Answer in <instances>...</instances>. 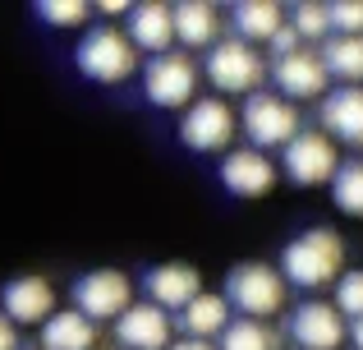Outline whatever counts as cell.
<instances>
[{"mask_svg":"<svg viewBox=\"0 0 363 350\" xmlns=\"http://www.w3.org/2000/svg\"><path fill=\"white\" fill-rule=\"evenodd\" d=\"M336 309H340V318L363 323V272H345L336 281Z\"/></svg>","mask_w":363,"mask_h":350,"instance_id":"obj_28","label":"cell"},{"mask_svg":"<svg viewBox=\"0 0 363 350\" xmlns=\"http://www.w3.org/2000/svg\"><path fill=\"white\" fill-rule=\"evenodd\" d=\"M33 14L51 28H79L83 18L92 14V5H83V0H37Z\"/></svg>","mask_w":363,"mask_h":350,"instance_id":"obj_26","label":"cell"},{"mask_svg":"<svg viewBox=\"0 0 363 350\" xmlns=\"http://www.w3.org/2000/svg\"><path fill=\"white\" fill-rule=\"evenodd\" d=\"M262 51L244 37H225L207 51V79H212L216 92L225 97H253L257 83H262Z\"/></svg>","mask_w":363,"mask_h":350,"instance_id":"obj_3","label":"cell"},{"mask_svg":"<svg viewBox=\"0 0 363 350\" xmlns=\"http://www.w3.org/2000/svg\"><path fill=\"white\" fill-rule=\"evenodd\" d=\"M116 341L124 350H170V314L166 309H157L147 300V305H133L129 314L116 323Z\"/></svg>","mask_w":363,"mask_h":350,"instance_id":"obj_15","label":"cell"},{"mask_svg":"<svg viewBox=\"0 0 363 350\" xmlns=\"http://www.w3.org/2000/svg\"><path fill=\"white\" fill-rule=\"evenodd\" d=\"M350 341H354V350H363V323H354V332H350Z\"/></svg>","mask_w":363,"mask_h":350,"instance_id":"obj_33","label":"cell"},{"mask_svg":"<svg viewBox=\"0 0 363 350\" xmlns=\"http://www.w3.org/2000/svg\"><path fill=\"white\" fill-rule=\"evenodd\" d=\"M147 300L157 309H175V314H184L189 305H194L198 295H203V277H198V268H189V263H161V268L147 272Z\"/></svg>","mask_w":363,"mask_h":350,"instance_id":"obj_14","label":"cell"},{"mask_svg":"<svg viewBox=\"0 0 363 350\" xmlns=\"http://www.w3.org/2000/svg\"><path fill=\"white\" fill-rule=\"evenodd\" d=\"M216 175H221V185L230 189L235 198H262V194H272V185H276V166L267 162V153H257V148H235V153H225L221 166H216Z\"/></svg>","mask_w":363,"mask_h":350,"instance_id":"obj_10","label":"cell"},{"mask_svg":"<svg viewBox=\"0 0 363 350\" xmlns=\"http://www.w3.org/2000/svg\"><path fill=\"white\" fill-rule=\"evenodd\" d=\"M345 263V240H340L331 226H313V231H299L281 253V277L290 286H303V290H318L327 281H340Z\"/></svg>","mask_w":363,"mask_h":350,"instance_id":"obj_1","label":"cell"},{"mask_svg":"<svg viewBox=\"0 0 363 350\" xmlns=\"http://www.w3.org/2000/svg\"><path fill=\"white\" fill-rule=\"evenodd\" d=\"M0 350H18V337H14V323L0 314Z\"/></svg>","mask_w":363,"mask_h":350,"instance_id":"obj_31","label":"cell"},{"mask_svg":"<svg viewBox=\"0 0 363 350\" xmlns=\"http://www.w3.org/2000/svg\"><path fill=\"white\" fill-rule=\"evenodd\" d=\"M322 129L363 148V88H336L322 97Z\"/></svg>","mask_w":363,"mask_h":350,"instance_id":"obj_17","label":"cell"},{"mask_svg":"<svg viewBox=\"0 0 363 350\" xmlns=\"http://www.w3.org/2000/svg\"><path fill=\"white\" fill-rule=\"evenodd\" d=\"M194 88H198V70L189 55L166 51V55H152L147 70H143V92H147L152 106L161 111H175V106H194Z\"/></svg>","mask_w":363,"mask_h":350,"instance_id":"obj_7","label":"cell"},{"mask_svg":"<svg viewBox=\"0 0 363 350\" xmlns=\"http://www.w3.org/2000/svg\"><path fill=\"white\" fill-rule=\"evenodd\" d=\"M74 309H79L83 318H120L133 309V286H129V277L116 268H97V272H88V277H79L74 281Z\"/></svg>","mask_w":363,"mask_h":350,"instance_id":"obj_8","label":"cell"},{"mask_svg":"<svg viewBox=\"0 0 363 350\" xmlns=\"http://www.w3.org/2000/svg\"><path fill=\"white\" fill-rule=\"evenodd\" d=\"M299 42H303V37H299V33H294V28H290V23H285V28H281V33H276V37H272V55H276V60H285V55H294V51H303V46H299Z\"/></svg>","mask_w":363,"mask_h":350,"instance_id":"obj_29","label":"cell"},{"mask_svg":"<svg viewBox=\"0 0 363 350\" xmlns=\"http://www.w3.org/2000/svg\"><path fill=\"white\" fill-rule=\"evenodd\" d=\"M225 318H230V300L225 295H198L194 305L179 314V332L184 337H194V341H207V337H216V332H225Z\"/></svg>","mask_w":363,"mask_h":350,"instance_id":"obj_21","label":"cell"},{"mask_svg":"<svg viewBox=\"0 0 363 350\" xmlns=\"http://www.w3.org/2000/svg\"><path fill=\"white\" fill-rule=\"evenodd\" d=\"M290 28L303 37V42L331 37V14H327V5H318V0H299V5H290Z\"/></svg>","mask_w":363,"mask_h":350,"instance_id":"obj_24","label":"cell"},{"mask_svg":"<svg viewBox=\"0 0 363 350\" xmlns=\"http://www.w3.org/2000/svg\"><path fill=\"white\" fill-rule=\"evenodd\" d=\"M272 79L281 88V97H299V102H313V97H327V65H322V51H294L285 60L272 65Z\"/></svg>","mask_w":363,"mask_h":350,"instance_id":"obj_11","label":"cell"},{"mask_svg":"<svg viewBox=\"0 0 363 350\" xmlns=\"http://www.w3.org/2000/svg\"><path fill=\"white\" fill-rule=\"evenodd\" d=\"M235 129H240V120L221 97H198L179 120V143L194 148V153H225Z\"/></svg>","mask_w":363,"mask_h":350,"instance_id":"obj_9","label":"cell"},{"mask_svg":"<svg viewBox=\"0 0 363 350\" xmlns=\"http://www.w3.org/2000/svg\"><path fill=\"white\" fill-rule=\"evenodd\" d=\"M331 37H363V0H331Z\"/></svg>","mask_w":363,"mask_h":350,"instance_id":"obj_27","label":"cell"},{"mask_svg":"<svg viewBox=\"0 0 363 350\" xmlns=\"http://www.w3.org/2000/svg\"><path fill=\"white\" fill-rule=\"evenodd\" d=\"M221 350H276V341H272V332H267L262 323L235 318V323L221 332Z\"/></svg>","mask_w":363,"mask_h":350,"instance_id":"obj_25","label":"cell"},{"mask_svg":"<svg viewBox=\"0 0 363 350\" xmlns=\"http://www.w3.org/2000/svg\"><path fill=\"white\" fill-rule=\"evenodd\" d=\"M331 198L345 217H363V162H340L331 180Z\"/></svg>","mask_w":363,"mask_h":350,"instance_id":"obj_23","label":"cell"},{"mask_svg":"<svg viewBox=\"0 0 363 350\" xmlns=\"http://www.w3.org/2000/svg\"><path fill=\"white\" fill-rule=\"evenodd\" d=\"M129 42L138 46V51L166 55V46L179 42V33H175V5H161V0L133 5V14H129Z\"/></svg>","mask_w":363,"mask_h":350,"instance_id":"obj_16","label":"cell"},{"mask_svg":"<svg viewBox=\"0 0 363 350\" xmlns=\"http://www.w3.org/2000/svg\"><path fill=\"white\" fill-rule=\"evenodd\" d=\"M281 171H285V180H290V185H299V189L331 185V180H336V171H340L331 134H313V129H303V134L281 153Z\"/></svg>","mask_w":363,"mask_h":350,"instance_id":"obj_6","label":"cell"},{"mask_svg":"<svg viewBox=\"0 0 363 350\" xmlns=\"http://www.w3.org/2000/svg\"><path fill=\"white\" fill-rule=\"evenodd\" d=\"M18 350H42V346H18Z\"/></svg>","mask_w":363,"mask_h":350,"instance_id":"obj_34","label":"cell"},{"mask_svg":"<svg viewBox=\"0 0 363 350\" xmlns=\"http://www.w3.org/2000/svg\"><path fill=\"white\" fill-rule=\"evenodd\" d=\"M290 337L299 341V350H340L345 341V323H340L336 305H322V300H308L290 314Z\"/></svg>","mask_w":363,"mask_h":350,"instance_id":"obj_13","label":"cell"},{"mask_svg":"<svg viewBox=\"0 0 363 350\" xmlns=\"http://www.w3.org/2000/svg\"><path fill=\"white\" fill-rule=\"evenodd\" d=\"M42 350H97V323L83 318L79 309L69 314H55L42 327Z\"/></svg>","mask_w":363,"mask_h":350,"instance_id":"obj_20","label":"cell"},{"mask_svg":"<svg viewBox=\"0 0 363 350\" xmlns=\"http://www.w3.org/2000/svg\"><path fill=\"white\" fill-rule=\"evenodd\" d=\"M240 129H244V138L257 148V153H267V148H281V153H285V148H290L294 138L303 134L294 102L272 97V92H253V97L244 102Z\"/></svg>","mask_w":363,"mask_h":350,"instance_id":"obj_4","label":"cell"},{"mask_svg":"<svg viewBox=\"0 0 363 350\" xmlns=\"http://www.w3.org/2000/svg\"><path fill=\"white\" fill-rule=\"evenodd\" d=\"M322 65H327V74L345 79V88H359V79H363V37H327Z\"/></svg>","mask_w":363,"mask_h":350,"instance_id":"obj_22","label":"cell"},{"mask_svg":"<svg viewBox=\"0 0 363 350\" xmlns=\"http://www.w3.org/2000/svg\"><path fill=\"white\" fill-rule=\"evenodd\" d=\"M101 14H106V18H129L133 14V5H124V0H101Z\"/></svg>","mask_w":363,"mask_h":350,"instance_id":"obj_30","label":"cell"},{"mask_svg":"<svg viewBox=\"0 0 363 350\" xmlns=\"http://www.w3.org/2000/svg\"><path fill=\"white\" fill-rule=\"evenodd\" d=\"M74 65H79V74L92 79V83H124L133 70H138V46L129 42V33L101 23L79 42Z\"/></svg>","mask_w":363,"mask_h":350,"instance_id":"obj_2","label":"cell"},{"mask_svg":"<svg viewBox=\"0 0 363 350\" xmlns=\"http://www.w3.org/2000/svg\"><path fill=\"white\" fill-rule=\"evenodd\" d=\"M0 309L9 323H51L55 318V290L46 277H14L0 290Z\"/></svg>","mask_w":363,"mask_h":350,"instance_id":"obj_12","label":"cell"},{"mask_svg":"<svg viewBox=\"0 0 363 350\" xmlns=\"http://www.w3.org/2000/svg\"><path fill=\"white\" fill-rule=\"evenodd\" d=\"M285 286H290V281L276 268H267V263H240V268H230V277H225V300L257 323V318H272V314L285 309Z\"/></svg>","mask_w":363,"mask_h":350,"instance_id":"obj_5","label":"cell"},{"mask_svg":"<svg viewBox=\"0 0 363 350\" xmlns=\"http://www.w3.org/2000/svg\"><path fill=\"white\" fill-rule=\"evenodd\" d=\"M170 350H216V346H212V341H194V337H179Z\"/></svg>","mask_w":363,"mask_h":350,"instance_id":"obj_32","label":"cell"},{"mask_svg":"<svg viewBox=\"0 0 363 350\" xmlns=\"http://www.w3.org/2000/svg\"><path fill=\"white\" fill-rule=\"evenodd\" d=\"M230 18H235V37H244V42H267V46H272V37L290 23L276 0H244V5L230 9Z\"/></svg>","mask_w":363,"mask_h":350,"instance_id":"obj_18","label":"cell"},{"mask_svg":"<svg viewBox=\"0 0 363 350\" xmlns=\"http://www.w3.org/2000/svg\"><path fill=\"white\" fill-rule=\"evenodd\" d=\"M175 33L189 51H194V46H216L221 14H216V5H207V0H184V5H175Z\"/></svg>","mask_w":363,"mask_h":350,"instance_id":"obj_19","label":"cell"}]
</instances>
